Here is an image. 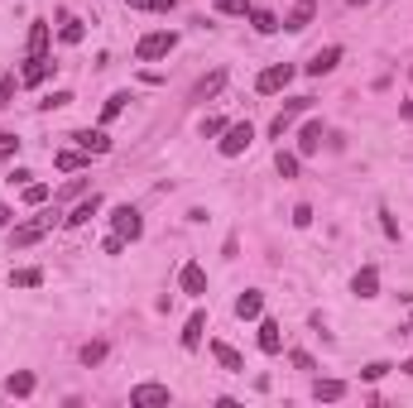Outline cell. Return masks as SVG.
Masks as SVG:
<instances>
[{"label":"cell","mask_w":413,"mask_h":408,"mask_svg":"<svg viewBox=\"0 0 413 408\" xmlns=\"http://www.w3.org/2000/svg\"><path fill=\"white\" fill-rule=\"evenodd\" d=\"M173 49H178V34L173 29H154V34H144L135 44V58L139 63H154V58H168Z\"/></svg>","instance_id":"cell-1"},{"label":"cell","mask_w":413,"mask_h":408,"mask_svg":"<svg viewBox=\"0 0 413 408\" xmlns=\"http://www.w3.org/2000/svg\"><path fill=\"white\" fill-rule=\"evenodd\" d=\"M53 231V212H44V217H34V221H25L15 236H10V250H25V245H34V241H44Z\"/></svg>","instance_id":"cell-2"},{"label":"cell","mask_w":413,"mask_h":408,"mask_svg":"<svg viewBox=\"0 0 413 408\" xmlns=\"http://www.w3.org/2000/svg\"><path fill=\"white\" fill-rule=\"evenodd\" d=\"M250 139H255V125L250 120H241V125H226V139H221V154L226 159H236V154H246Z\"/></svg>","instance_id":"cell-3"},{"label":"cell","mask_w":413,"mask_h":408,"mask_svg":"<svg viewBox=\"0 0 413 408\" xmlns=\"http://www.w3.org/2000/svg\"><path fill=\"white\" fill-rule=\"evenodd\" d=\"M110 226H115V236H125V241H139V236H144V221H139L135 207H115V212H110Z\"/></svg>","instance_id":"cell-4"},{"label":"cell","mask_w":413,"mask_h":408,"mask_svg":"<svg viewBox=\"0 0 413 408\" xmlns=\"http://www.w3.org/2000/svg\"><path fill=\"white\" fill-rule=\"evenodd\" d=\"M288 82H293V68H288V63H274V68H265V72L255 77V91L269 96V91H284Z\"/></svg>","instance_id":"cell-5"},{"label":"cell","mask_w":413,"mask_h":408,"mask_svg":"<svg viewBox=\"0 0 413 408\" xmlns=\"http://www.w3.org/2000/svg\"><path fill=\"white\" fill-rule=\"evenodd\" d=\"M173 394H168V384H135L130 389V404L135 408H164Z\"/></svg>","instance_id":"cell-6"},{"label":"cell","mask_w":413,"mask_h":408,"mask_svg":"<svg viewBox=\"0 0 413 408\" xmlns=\"http://www.w3.org/2000/svg\"><path fill=\"white\" fill-rule=\"evenodd\" d=\"M351 293H356V298H375V293H380V269H375V264L356 269V279H351Z\"/></svg>","instance_id":"cell-7"},{"label":"cell","mask_w":413,"mask_h":408,"mask_svg":"<svg viewBox=\"0 0 413 408\" xmlns=\"http://www.w3.org/2000/svg\"><path fill=\"white\" fill-rule=\"evenodd\" d=\"M312 15H317V0H298V5L288 10V20H284V29H288V34H303V29L312 25Z\"/></svg>","instance_id":"cell-8"},{"label":"cell","mask_w":413,"mask_h":408,"mask_svg":"<svg viewBox=\"0 0 413 408\" xmlns=\"http://www.w3.org/2000/svg\"><path fill=\"white\" fill-rule=\"evenodd\" d=\"M260 351H265V355H279V351H284V326H279L274 317H265V322H260Z\"/></svg>","instance_id":"cell-9"},{"label":"cell","mask_w":413,"mask_h":408,"mask_svg":"<svg viewBox=\"0 0 413 408\" xmlns=\"http://www.w3.org/2000/svg\"><path fill=\"white\" fill-rule=\"evenodd\" d=\"M336 63H341V49H336V44H331V49H317L312 63H307V77H327Z\"/></svg>","instance_id":"cell-10"},{"label":"cell","mask_w":413,"mask_h":408,"mask_svg":"<svg viewBox=\"0 0 413 408\" xmlns=\"http://www.w3.org/2000/svg\"><path fill=\"white\" fill-rule=\"evenodd\" d=\"M178 283H183V293H193V298H202V293H207V274H202V264H183V274H178Z\"/></svg>","instance_id":"cell-11"},{"label":"cell","mask_w":413,"mask_h":408,"mask_svg":"<svg viewBox=\"0 0 413 408\" xmlns=\"http://www.w3.org/2000/svg\"><path fill=\"white\" fill-rule=\"evenodd\" d=\"M265 312V293L260 288H246L241 298H236V317H260Z\"/></svg>","instance_id":"cell-12"},{"label":"cell","mask_w":413,"mask_h":408,"mask_svg":"<svg viewBox=\"0 0 413 408\" xmlns=\"http://www.w3.org/2000/svg\"><path fill=\"white\" fill-rule=\"evenodd\" d=\"M53 168L58 173H77V168H87V149H58Z\"/></svg>","instance_id":"cell-13"},{"label":"cell","mask_w":413,"mask_h":408,"mask_svg":"<svg viewBox=\"0 0 413 408\" xmlns=\"http://www.w3.org/2000/svg\"><path fill=\"white\" fill-rule=\"evenodd\" d=\"M72 139L82 144L87 154H106V149H110V135H106V130H77Z\"/></svg>","instance_id":"cell-14"},{"label":"cell","mask_w":413,"mask_h":408,"mask_svg":"<svg viewBox=\"0 0 413 408\" xmlns=\"http://www.w3.org/2000/svg\"><path fill=\"white\" fill-rule=\"evenodd\" d=\"M96 212H101V197L91 192L87 202H77V207H72V217H63V221H68V226H87V221L96 217Z\"/></svg>","instance_id":"cell-15"},{"label":"cell","mask_w":413,"mask_h":408,"mask_svg":"<svg viewBox=\"0 0 413 408\" xmlns=\"http://www.w3.org/2000/svg\"><path fill=\"white\" fill-rule=\"evenodd\" d=\"M202 331H207V312H193V317H188V326H183V346H188V351H197V346H202Z\"/></svg>","instance_id":"cell-16"},{"label":"cell","mask_w":413,"mask_h":408,"mask_svg":"<svg viewBox=\"0 0 413 408\" xmlns=\"http://www.w3.org/2000/svg\"><path fill=\"white\" fill-rule=\"evenodd\" d=\"M221 87H226V72L217 68V72H207V77H202V82L193 87V101H207V96H217Z\"/></svg>","instance_id":"cell-17"},{"label":"cell","mask_w":413,"mask_h":408,"mask_svg":"<svg viewBox=\"0 0 413 408\" xmlns=\"http://www.w3.org/2000/svg\"><path fill=\"white\" fill-rule=\"evenodd\" d=\"M44 53H49V25L34 20L29 25V58H44Z\"/></svg>","instance_id":"cell-18"},{"label":"cell","mask_w":413,"mask_h":408,"mask_svg":"<svg viewBox=\"0 0 413 408\" xmlns=\"http://www.w3.org/2000/svg\"><path fill=\"white\" fill-rule=\"evenodd\" d=\"M44 77H49V53H44V58H29L25 72H20V82H25V87H39Z\"/></svg>","instance_id":"cell-19"},{"label":"cell","mask_w":413,"mask_h":408,"mask_svg":"<svg viewBox=\"0 0 413 408\" xmlns=\"http://www.w3.org/2000/svg\"><path fill=\"white\" fill-rule=\"evenodd\" d=\"M298 149H303V154H317V149H322V120H307V125H303Z\"/></svg>","instance_id":"cell-20"},{"label":"cell","mask_w":413,"mask_h":408,"mask_svg":"<svg viewBox=\"0 0 413 408\" xmlns=\"http://www.w3.org/2000/svg\"><path fill=\"white\" fill-rule=\"evenodd\" d=\"M5 389H10V399H29V394H34V375H29V370H15V375L5 380Z\"/></svg>","instance_id":"cell-21"},{"label":"cell","mask_w":413,"mask_h":408,"mask_svg":"<svg viewBox=\"0 0 413 408\" xmlns=\"http://www.w3.org/2000/svg\"><path fill=\"white\" fill-rule=\"evenodd\" d=\"M212 355H217V360H221V365H226V370H246V360H241V355L231 351L226 341H212Z\"/></svg>","instance_id":"cell-22"},{"label":"cell","mask_w":413,"mask_h":408,"mask_svg":"<svg viewBox=\"0 0 413 408\" xmlns=\"http://www.w3.org/2000/svg\"><path fill=\"white\" fill-rule=\"evenodd\" d=\"M341 394H346V384H341V380H317V384H312V399H327V404H331V399H341Z\"/></svg>","instance_id":"cell-23"},{"label":"cell","mask_w":413,"mask_h":408,"mask_svg":"<svg viewBox=\"0 0 413 408\" xmlns=\"http://www.w3.org/2000/svg\"><path fill=\"white\" fill-rule=\"evenodd\" d=\"M10 283H15V288H39V283H44V269H15Z\"/></svg>","instance_id":"cell-24"},{"label":"cell","mask_w":413,"mask_h":408,"mask_svg":"<svg viewBox=\"0 0 413 408\" xmlns=\"http://www.w3.org/2000/svg\"><path fill=\"white\" fill-rule=\"evenodd\" d=\"M125 5H130V10H149V15H168L178 0H125Z\"/></svg>","instance_id":"cell-25"},{"label":"cell","mask_w":413,"mask_h":408,"mask_svg":"<svg viewBox=\"0 0 413 408\" xmlns=\"http://www.w3.org/2000/svg\"><path fill=\"white\" fill-rule=\"evenodd\" d=\"M250 25L260 29V34H274V29H279V20L269 15V10H250Z\"/></svg>","instance_id":"cell-26"},{"label":"cell","mask_w":413,"mask_h":408,"mask_svg":"<svg viewBox=\"0 0 413 408\" xmlns=\"http://www.w3.org/2000/svg\"><path fill=\"white\" fill-rule=\"evenodd\" d=\"M106 360V341H87L82 346V365H101Z\"/></svg>","instance_id":"cell-27"},{"label":"cell","mask_w":413,"mask_h":408,"mask_svg":"<svg viewBox=\"0 0 413 408\" xmlns=\"http://www.w3.org/2000/svg\"><path fill=\"white\" fill-rule=\"evenodd\" d=\"M389 370H394V365H389V360H370V365H365V370H360V380H370V384H375V380H385Z\"/></svg>","instance_id":"cell-28"},{"label":"cell","mask_w":413,"mask_h":408,"mask_svg":"<svg viewBox=\"0 0 413 408\" xmlns=\"http://www.w3.org/2000/svg\"><path fill=\"white\" fill-rule=\"evenodd\" d=\"M82 34H87V29L77 25V20H63V29H58V39H63V44H82Z\"/></svg>","instance_id":"cell-29"},{"label":"cell","mask_w":413,"mask_h":408,"mask_svg":"<svg viewBox=\"0 0 413 408\" xmlns=\"http://www.w3.org/2000/svg\"><path fill=\"white\" fill-rule=\"evenodd\" d=\"M274 163H279V173H284V178H298V154H284V149H279Z\"/></svg>","instance_id":"cell-30"},{"label":"cell","mask_w":413,"mask_h":408,"mask_svg":"<svg viewBox=\"0 0 413 408\" xmlns=\"http://www.w3.org/2000/svg\"><path fill=\"white\" fill-rule=\"evenodd\" d=\"M125 101H130V96H125V91H115V96H110L106 106H101V120H115V115L125 110Z\"/></svg>","instance_id":"cell-31"},{"label":"cell","mask_w":413,"mask_h":408,"mask_svg":"<svg viewBox=\"0 0 413 408\" xmlns=\"http://www.w3.org/2000/svg\"><path fill=\"white\" fill-rule=\"evenodd\" d=\"M25 202L29 207H44V202H49V188H44V183H25Z\"/></svg>","instance_id":"cell-32"},{"label":"cell","mask_w":413,"mask_h":408,"mask_svg":"<svg viewBox=\"0 0 413 408\" xmlns=\"http://www.w3.org/2000/svg\"><path fill=\"white\" fill-rule=\"evenodd\" d=\"M217 10L221 15H250L255 5H250V0H217Z\"/></svg>","instance_id":"cell-33"},{"label":"cell","mask_w":413,"mask_h":408,"mask_svg":"<svg viewBox=\"0 0 413 408\" xmlns=\"http://www.w3.org/2000/svg\"><path fill=\"white\" fill-rule=\"evenodd\" d=\"M68 101H72V91H49L39 106H44V110H58V106H68Z\"/></svg>","instance_id":"cell-34"},{"label":"cell","mask_w":413,"mask_h":408,"mask_svg":"<svg viewBox=\"0 0 413 408\" xmlns=\"http://www.w3.org/2000/svg\"><path fill=\"white\" fill-rule=\"evenodd\" d=\"M288 125H293V115H288V110H279V115H274V125H269V135H274V139H284V135H288Z\"/></svg>","instance_id":"cell-35"},{"label":"cell","mask_w":413,"mask_h":408,"mask_svg":"<svg viewBox=\"0 0 413 408\" xmlns=\"http://www.w3.org/2000/svg\"><path fill=\"white\" fill-rule=\"evenodd\" d=\"M202 135L212 139V135H226V120H221V115H207V120H202Z\"/></svg>","instance_id":"cell-36"},{"label":"cell","mask_w":413,"mask_h":408,"mask_svg":"<svg viewBox=\"0 0 413 408\" xmlns=\"http://www.w3.org/2000/svg\"><path fill=\"white\" fill-rule=\"evenodd\" d=\"M15 149H20V135H10V130H5V135H0V159H10Z\"/></svg>","instance_id":"cell-37"},{"label":"cell","mask_w":413,"mask_h":408,"mask_svg":"<svg viewBox=\"0 0 413 408\" xmlns=\"http://www.w3.org/2000/svg\"><path fill=\"white\" fill-rule=\"evenodd\" d=\"M307 106H312V96H288V101H284L288 115H298V110H307Z\"/></svg>","instance_id":"cell-38"},{"label":"cell","mask_w":413,"mask_h":408,"mask_svg":"<svg viewBox=\"0 0 413 408\" xmlns=\"http://www.w3.org/2000/svg\"><path fill=\"white\" fill-rule=\"evenodd\" d=\"M10 96H15V77H0V110L10 106Z\"/></svg>","instance_id":"cell-39"},{"label":"cell","mask_w":413,"mask_h":408,"mask_svg":"<svg viewBox=\"0 0 413 408\" xmlns=\"http://www.w3.org/2000/svg\"><path fill=\"white\" fill-rule=\"evenodd\" d=\"M380 226H385V236H389V241H399V221L389 217V212H380Z\"/></svg>","instance_id":"cell-40"},{"label":"cell","mask_w":413,"mask_h":408,"mask_svg":"<svg viewBox=\"0 0 413 408\" xmlns=\"http://www.w3.org/2000/svg\"><path fill=\"white\" fill-rule=\"evenodd\" d=\"M101 250H106V255H120V250H125V236H106Z\"/></svg>","instance_id":"cell-41"},{"label":"cell","mask_w":413,"mask_h":408,"mask_svg":"<svg viewBox=\"0 0 413 408\" xmlns=\"http://www.w3.org/2000/svg\"><path fill=\"white\" fill-rule=\"evenodd\" d=\"M293 365H298V370H317V360H312L307 351H293Z\"/></svg>","instance_id":"cell-42"},{"label":"cell","mask_w":413,"mask_h":408,"mask_svg":"<svg viewBox=\"0 0 413 408\" xmlns=\"http://www.w3.org/2000/svg\"><path fill=\"white\" fill-rule=\"evenodd\" d=\"M293 226H312V207H293Z\"/></svg>","instance_id":"cell-43"},{"label":"cell","mask_w":413,"mask_h":408,"mask_svg":"<svg viewBox=\"0 0 413 408\" xmlns=\"http://www.w3.org/2000/svg\"><path fill=\"white\" fill-rule=\"evenodd\" d=\"M10 217H15V212H10V207H5V202H0V231H5V226H10Z\"/></svg>","instance_id":"cell-44"},{"label":"cell","mask_w":413,"mask_h":408,"mask_svg":"<svg viewBox=\"0 0 413 408\" xmlns=\"http://www.w3.org/2000/svg\"><path fill=\"white\" fill-rule=\"evenodd\" d=\"M404 375H413V355H409V360H404Z\"/></svg>","instance_id":"cell-45"},{"label":"cell","mask_w":413,"mask_h":408,"mask_svg":"<svg viewBox=\"0 0 413 408\" xmlns=\"http://www.w3.org/2000/svg\"><path fill=\"white\" fill-rule=\"evenodd\" d=\"M404 331H409V336H413V317H409V326H404Z\"/></svg>","instance_id":"cell-46"},{"label":"cell","mask_w":413,"mask_h":408,"mask_svg":"<svg viewBox=\"0 0 413 408\" xmlns=\"http://www.w3.org/2000/svg\"><path fill=\"white\" fill-rule=\"evenodd\" d=\"M351 5H365V0H351Z\"/></svg>","instance_id":"cell-47"}]
</instances>
